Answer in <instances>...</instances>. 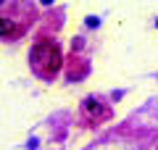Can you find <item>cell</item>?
<instances>
[{
    "label": "cell",
    "mask_w": 158,
    "mask_h": 150,
    "mask_svg": "<svg viewBox=\"0 0 158 150\" xmlns=\"http://www.w3.org/2000/svg\"><path fill=\"white\" fill-rule=\"evenodd\" d=\"M32 63L37 66L40 74H56L58 66H61V50H58L56 42H48V40H42V42H37L32 48Z\"/></svg>",
    "instance_id": "obj_1"
},
{
    "label": "cell",
    "mask_w": 158,
    "mask_h": 150,
    "mask_svg": "<svg viewBox=\"0 0 158 150\" xmlns=\"http://www.w3.org/2000/svg\"><path fill=\"white\" fill-rule=\"evenodd\" d=\"M85 108H87V111H90V113H103L100 103H98L95 98H87V100H85Z\"/></svg>",
    "instance_id": "obj_2"
},
{
    "label": "cell",
    "mask_w": 158,
    "mask_h": 150,
    "mask_svg": "<svg viewBox=\"0 0 158 150\" xmlns=\"http://www.w3.org/2000/svg\"><path fill=\"white\" fill-rule=\"evenodd\" d=\"M11 29H13L11 19H6V16H0V37H6V34H11Z\"/></svg>",
    "instance_id": "obj_3"
}]
</instances>
